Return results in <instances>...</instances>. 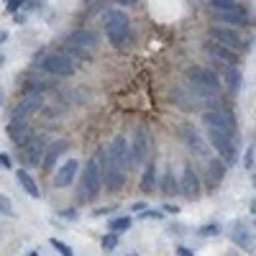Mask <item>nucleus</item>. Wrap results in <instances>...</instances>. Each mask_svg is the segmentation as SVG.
<instances>
[{
	"mask_svg": "<svg viewBox=\"0 0 256 256\" xmlns=\"http://www.w3.org/2000/svg\"><path fill=\"white\" fill-rule=\"evenodd\" d=\"M128 256H136V254H128Z\"/></svg>",
	"mask_w": 256,
	"mask_h": 256,
	"instance_id": "c03bdc74",
	"label": "nucleus"
},
{
	"mask_svg": "<svg viewBox=\"0 0 256 256\" xmlns=\"http://www.w3.org/2000/svg\"><path fill=\"white\" fill-rule=\"evenodd\" d=\"M70 38L74 41V44H77L80 49L88 52V54H92V52L98 49V36H95L92 31H88V28H77V31H72V34H70Z\"/></svg>",
	"mask_w": 256,
	"mask_h": 256,
	"instance_id": "6ab92c4d",
	"label": "nucleus"
},
{
	"mask_svg": "<svg viewBox=\"0 0 256 256\" xmlns=\"http://www.w3.org/2000/svg\"><path fill=\"white\" fill-rule=\"evenodd\" d=\"M212 10H241L244 6L238 0H208Z\"/></svg>",
	"mask_w": 256,
	"mask_h": 256,
	"instance_id": "a878e982",
	"label": "nucleus"
},
{
	"mask_svg": "<svg viewBox=\"0 0 256 256\" xmlns=\"http://www.w3.org/2000/svg\"><path fill=\"white\" fill-rule=\"evenodd\" d=\"M154 187H156V169H154V164H148L141 177V192H152Z\"/></svg>",
	"mask_w": 256,
	"mask_h": 256,
	"instance_id": "b1692460",
	"label": "nucleus"
},
{
	"mask_svg": "<svg viewBox=\"0 0 256 256\" xmlns=\"http://www.w3.org/2000/svg\"><path fill=\"white\" fill-rule=\"evenodd\" d=\"M131 218H128V216H118V218H113L110 223H108V228L113 230V233H123V230H128V228H131Z\"/></svg>",
	"mask_w": 256,
	"mask_h": 256,
	"instance_id": "bb28decb",
	"label": "nucleus"
},
{
	"mask_svg": "<svg viewBox=\"0 0 256 256\" xmlns=\"http://www.w3.org/2000/svg\"><path fill=\"white\" fill-rule=\"evenodd\" d=\"M24 3H26V0H8V10H10V13H16Z\"/></svg>",
	"mask_w": 256,
	"mask_h": 256,
	"instance_id": "473e14b6",
	"label": "nucleus"
},
{
	"mask_svg": "<svg viewBox=\"0 0 256 256\" xmlns=\"http://www.w3.org/2000/svg\"><path fill=\"white\" fill-rule=\"evenodd\" d=\"M77 169H80V162L77 159H67L62 164V169L54 174V187H67V184H72L74 182V177H77Z\"/></svg>",
	"mask_w": 256,
	"mask_h": 256,
	"instance_id": "f3484780",
	"label": "nucleus"
},
{
	"mask_svg": "<svg viewBox=\"0 0 256 256\" xmlns=\"http://www.w3.org/2000/svg\"><path fill=\"white\" fill-rule=\"evenodd\" d=\"M0 64H3V56H0Z\"/></svg>",
	"mask_w": 256,
	"mask_h": 256,
	"instance_id": "37998d69",
	"label": "nucleus"
},
{
	"mask_svg": "<svg viewBox=\"0 0 256 256\" xmlns=\"http://www.w3.org/2000/svg\"><path fill=\"white\" fill-rule=\"evenodd\" d=\"M254 223H256V220H254Z\"/></svg>",
	"mask_w": 256,
	"mask_h": 256,
	"instance_id": "49530a36",
	"label": "nucleus"
},
{
	"mask_svg": "<svg viewBox=\"0 0 256 256\" xmlns=\"http://www.w3.org/2000/svg\"><path fill=\"white\" fill-rule=\"evenodd\" d=\"M116 3H118V6H134L136 0H116Z\"/></svg>",
	"mask_w": 256,
	"mask_h": 256,
	"instance_id": "58836bf2",
	"label": "nucleus"
},
{
	"mask_svg": "<svg viewBox=\"0 0 256 256\" xmlns=\"http://www.w3.org/2000/svg\"><path fill=\"white\" fill-rule=\"evenodd\" d=\"M148 148H152L148 128H146V126H136V131H134V144H131L134 164H146V159H148Z\"/></svg>",
	"mask_w": 256,
	"mask_h": 256,
	"instance_id": "f8f14e48",
	"label": "nucleus"
},
{
	"mask_svg": "<svg viewBox=\"0 0 256 256\" xmlns=\"http://www.w3.org/2000/svg\"><path fill=\"white\" fill-rule=\"evenodd\" d=\"M67 152V141H54L46 146V152H44V159H41V166H44V172H52L56 159Z\"/></svg>",
	"mask_w": 256,
	"mask_h": 256,
	"instance_id": "aec40b11",
	"label": "nucleus"
},
{
	"mask_svg": "<svg viewBox=\"0 0 256 256\" xmlns=\"http://www.w3.org/2000/svg\"><path fill=\"white\" fill-rule=\"evenodd\" d=\"M0 212H3V216H13V202L6 195H0Z\"/></svg>",
	"mask_w": 256,
	"mask_h": 256,
	"instance_id": "c756f323",
	"label": "nucleus"
},
{
	"mask_svg": "<svg viewBox=\"0 0 256 256\" xmlns=\"http://www.w3.org/2000/svg\"><path fill=\"white\" fill-rule=\"evenodd\" d=\"M177 256H195L190 248H184V246H177Z\"/></svg>",
	"mask_w": 256,
	"mask_h": 256,
	"instance_id": "c9c22d12",
	"label": "nucleus"
},
{
	"mask_svg": "<svg viewBox=\"0 0 256 256\" xmlns=\"http://www.w3.org/2000/svg\"><path fill=\"white\" fill-rule=\"evenodd\" d=\"M52 246H54V248H56V251H59L62 256H74V251H72L70 246H64V244H62L59 238H52Z\"/></svg>",
	"mask_w": 256,
	"mask_h": 256,
	"instance_id": "c85d7f7f",
	"label": "nucleus"
},
{
	"mask_svg": "<svg viewBox=\"0 0 256 256\" xmlns=\"http://www.w3.org/2000/svg\"><path fill=\"white\" fill-rule=\"evenodd\" d=\"M113 210H116L113 205H108V208H98V210H95V216H108V212H113Z\"/></svg>",
	"mask_w": 256,
	"mask_h": 256,
	"instance_id": "f704fd0d",
	"label": "nucleus"
},
{
	"mask_svg": "<svg viewBox=\"0 0 256 256\" xmlns=\"http://www.w3.org/2000/svg\"><path fill=\"white\" fill-rule=\"evenodd\" d=\"M105 164H113V166H120V169H131L134 166V152L131 146H128L126 136H116L110 148H108V159H105Z\"/></svg>",
	"mask_w": 256,
	"mask_h": 256,
	"instance_id": "0eeeda50",
	"label": "nucleus"
},
{
	"mask_svg": "<svg viewBox=\"0 0 256 256\" xmlns=\"http://www.w3.org/2000/svg\"><path fill=\"white\" fill-rule=\"evenodd\" d=\"M230 241L233 244H236L238 248H244V251H254V233H251V228L244 223V220H236V223H233L230 226Z\"/></svg>",
	"mask_w": 256,
	"mask_h": 256,
	"instance_id": "ddd939ff",
	"label": "nucleus"
},
{
	"mask_svg": "<svg viewBox=\"0 0 256 256\" xmlns=\"http://www.w3.org/2000/svg\"><path fill=\"white\" fill-rule=\"evenodd\" d=\"M251 182H254V187H256V174H254V177H251Z\"/></svg>",
	"mask_w": 256,
	"mask_h": 256,
	"instance_id": "a19ab883",
	"label": "nucleus"
},
{
	"mask_svg": "<svg viewBox=\"0 0 256 256\" xmlns=\"http://www.w3.org/2000/svg\"><path fill=\"white\" fill-rule=\"evenodd\" d=\"M184 77H187V82L192 84V88H195V92H200L205 100L208 98H218V92H220V77L212 70L195 64V67H190L184 72Z\"/></svg>",
	"mask_w": 256,
	"mask_h": 256,
	"instance_id": "f257e3e1",
	"label": "nucleus"
},
{
	"mask_svg": "<svg viewBox=\"0 0 256 256\" xmlns=\"http://www.w3.org/2000/svg\"><path fill=\"white\" fill-rule=\"evenodd\" d=\"M223 77H226V88L230 90V95H236L241 90V70H238V64H226Z\"/></svg>",
	"mask_w": 256,
	"mask_h": 256,
	"instance_id": "4be33fe9",
	"label": "nucleus"
},
{
	"mask_svg": "<svg viewBox=\"0 0 256 256\" xmlns=\"http://www.w3.org/2000/svg\"><path fill=\"white\" fill-rule=\"evenodd\" d=\"M162 192L169 198V195H177L180 192V184H177V180H174V174L172 172H166L164 177H162Z\"/></svg>",
	"mask_w": 256,
	"mask_h": 256,
	"instance_id": "393cba45",
	"label": "nucleus"
},
{
	"mask_svg": "<svg viewBox=\"0 0 256 256\" xmlns=\"http://www.w3.org/2000/svg\"><path fill=\"white\" fill-rule=\"evenodd\" d=\"M6 41H8V31L0 28V44H6Z\"/></svg>",
	"mask_w": 256,
	"mask_h": 256,
	"instance_id": "4c0bfd02",
	"label": "nucleus"
},
{
	"mask_svg": "<svg viewBox=\"0 0 256 256\" xmlns=\"http://www.w3.org/2000/svg\"><path fill=\"white\" fill-rule=\"evenodd\" d=\"M182 184H180V190L184 192V195L190 198V200H195V198H200V177H198V172L192 169L190 164L184 166V172H182V180H180Z\"/></svg>",
	"mask_w": 256,
	"mask_h": 256,
	"instance_id": "dca6fc26",
	"label": "nucleus"
},
{
	"mask_svg": "<svg viewBox=\"0 0 256 256\" xmlns=\"http://www.w3.org/2000/svg\"><path fill=\"white\" fill-rule=\"evenodd\" d=\"M105 31H108V41L118 49H126L131 41V26H128V16L118 8L105 10Z\"/></svg>",
	"mask_w": 256,
	"mask_h": 256,
	"instance_id": "f03ea898",
	"label": "nucleus"
},
{
	"mask_svg": "<svg viewBox=\"0 0 256 256\" xmlns=\"http://www.w3.org/2000/svg\"><path fill=\"white\" fill-rule=\"evenodd\" d=\"M208 36H210V38H216V41H220V44H226V46H230V49H236V52H244V49L248 46V44H246V38H244V34H241L236 26L212 24Z\"/></svg>",
	"mask_w": 256,
	"mask_h": 256,
	"instance_id": "423d86ee",
	"label": "nucleus"
},
{
	"mask_svg": "<svg viewBox=\"0 0 256 256\" xmlns=\"http://www.w3.org/2000/svg\"><path fill=\"white\" fill-rule=\"evenodd\" d=\"M46 146H49V136H31L26 144H20V162H24L26 166L41 164Z\"/></svg>",
	"mask_w": 256,
	"mask_h": 256,
	"instance_id": "6e6552de",
	"label": "nucleus"
},
{
	"mask_svg": "<svg viewBox=\"0 0 256 256\" xmlns=\"http://www.w3.org/2000/svg\"><path fill=\"white\" fill-rule=\"evenodd\" d=\"M144 218L148 220V218H162V212H156V210H146L144 212Z\"/></svg>",
	"mask_w": 256,
	"mask_h": 256,
	"instance_id": "e433bc0d",
	"label": "nucleus"
},
{
	"mask_svg": "<svg viewBox=\"0 0 256 256\" xmlns=\"http://www.w3.org/2000/svg\"><path fill=\"white\" fill-rule=\"evenodd\" d=\"M254 156H256V148H254V146H251V148H246V154H244V166H246V169H251Z\"/></svg>",
	"mask_w": 256,
	"mask_h": 256,
	"instance_id": "2f4dec72",
	"label": "nucleus"
},
{
	"mask_svg": "<svg viewBox=\"0 0 256 256\" xmlns=\"http://www.w3.org/2000/svg\"><path fill=\"white\" fill-rule=\"evenodd\" d=\"M205 128H208V141L216 146V152L220 154V159L226 164H236L238 152H236V141H233V136L220 131V128H212V126H205Z\"/></svg>",
	"mask_w": 256,
	"mask_h": 256,
	"instance_id": "20e7f679",
	"label": "nucleus"
},
{
	"mask_svg": "<svg viewBox=\"0 0 256 256\" xmlns=\"http://www.w3.org/2000/svg\"><path fill=\"white\" fill-rule=\"evenodd\" d=\"M226 166H228V164H226L223 159H210V162H208V174H205V177H208L210 190H216V187L220 184V180L226 177Z\"/></svg>",
	"mask_w": 256,
	"mask_h": 256,
	"instance_id": "412c9836",
	"label": "nucleus"
},
{
	"mask_svg": "<svg viewBox=\"0 0 256 256\" xmlns=\"http://www.w3.org/2000/svg\"><path fill=\"white\" fill-rule=\"evenodd\" d=\"M41 70L52 77H72L77 67H74V59L67 56L64 52H52L41 59Z\"/></svg>",
	"mask_w": 256,
	"mask_h": 256,
	"instance_id": "39448f33",
	"label": "nucleus"
},
{
	"mask_svg": "<svg viewBox=\"0 0 256 256\" xmlns=\"http://www.w3.org/2000/svg\"><path fill=\"white\" fill-rule=\"evenodd\" d=\"M248 208H251V212H254V216H256V198L251 200V205H248Z\"/></svg>",
	"mask_w": 256,
	"mask_h": 256,
	"instance_id": "ea45409f",
	"label": "nucleus"
},
{
	"mask_svg": "<svg viewBox=\"0 0 256 256\" xmlns=\"http://www.w3.org/2000/svg\"><path fill=\"white\" fill-rule=\"evenodd\" d=\"M0 102H3V92H0Z\"/></svg>",
	"mask_w": 256,
	"mask_h": 256,
	"instance_id": "79ce46f5",
	"label": "nucleus"
},
{
	"mask_svg": "<svg viewBox=\"0 0 256 256\" xmlns=\"http://www.w3.org/2000/svg\"><path fill=\"white\" fill-rule=\"evenodd\" d=\"M16 180H18V184H20V187L26 190V195H28V198H38V187H36V182L31 180V174L26 172V169H18Z\"/></svg>",
	"mask_w": 256,
	"mask_h": 256,
	"instance_id": "5701e85b",
	"label": "nucleus"
},
{
	"mask_svg": "<svg viewBox=\"0 0 256 256\" xmlns=\"http://www.w3.org/2000/svg\"><path fill=\"white\" fill-rule=\"evenodd\" d=\"M31 256H38V254H31Z\"/></svg>",
	"mask_w": 256,
	"mask_h": 256,
	"instance_id": "a18cd8bd",
	"label": "nucleus"
},
{
	"mask_svg": "<svg viewBox=\"0 0 256 256\" xmlns=\"http://www.w3.org/2000/svg\"><path fill=\"white\" fill-rule=\"evenodd\" d=\"M102 187V169H100V159H90L88 166H84V174H82V182H80V200H92Z\"/></svg>",
	"mask_w": 256,
	"mask_h": 256,
	"instance_id": "7ed1b4c3",
	"label": "nucleus"
},
{
	"mask_svg": "<svg viewBox=\"0 0 256 256\" xmlns=\"http://www.w3.org/2000/svg\"><path fill=\"white\" fill-rule=\"evenodd\" d=\"M218 230H220V226L210 223V226H202V228H200V236H216Z\"/></svg>",
	"mask_w": 256,
	"mask_h": 256,
	"instance_id": "7c9ffc66",
	"label": "nucleus"
},
{
	"mask_svg": "<svg viewBox=\"0 0 256 256\" xmlns=\"http://www.w3.org/2000/svg\"><path fill=\"white\" fill-rule=\"evenodd\" d=\"M100 246H102V251H113V248L118 246V233L110 230L108 236H102V244H100Z\"/></svg>",
	"mask_w": 256,
	"mask_h": 256,
	"instance_id": "cd10ccee",
	"label": "nucleus"
},
{
	"mask_svg": "<svg viewBox=\"0 0 256 256\" xmlns=\"http://www.w3.org/2000/svg\"><path fill=\"white\" fill-rule=\"evenodd\" d=\"M8 136H10V141L16 144V146H20V144H26L34 134H31V126L26 123V120H8Z\"/></svg>",
	"mask_w": 256,
	"mask_h": 256,
	"instance_id": "a211bd4d",
	"label": "nucleus"
},
{
	"mask_svg": "<svg viewBox=\"0 0 256 256\" xmlns=\"http://www.w3.org/2000/svg\"><path fill=\"white\" fill-rule=\"evenodd\" d=\"M202 49H205L208 56H212L216 62H220L223 67H226V64H238V62H241V52L220 44V41H216V38H208L205 44H202Z\"/></svg>",
	"mask_w": 256,
	"mask_h": 256,
	"instance_id": "9d476101",
	"label": "nucleus"
},
{
	"mask_svg": "<svg viewBox=\"0 0 256 256\" xmlns=\"http://www.w3.org/2000/svg\"><path fill=\"white\" fill-rule=\"evenodd\" d=\"M10 164H13V159H10L6 152H0V166H6V169H8Z\"/></svg>",
	"mask_w": 256,
	"mask_h": 256,
	"instance_id": "72a5a7b5",
	"label": "nucleus"
},
{
	"mask_svg": "<svg viewBox=\"0 0 256 256\" xmlns=\"http://www.w3.org/2000/svg\"><path fill=\"white\" fill-rule=\"evenodd\" d=\"M180 136H182V141H184L195 154H208V144H205V138H202L190 123H182V126H180Z\"/></svg>",
	"mask_w": 256,
	"mask_h": 256,
	"instance_id": "4468645a",
	"label": "nucleus"
},
{
	"mask_svg": "<svg viewBox=\"0 0 256 256\" xmlns=\"http://www.w3.org/2000/svg\"><path fill=\"white\" fill-rule=\"evenodd\" d=\"M202 123L205 126H212V128H220V131L236 136V120H233V116L223 108H218V105H212L210 110L202 113Z\"/></svg>",
	"mask_w": 256,
	"mask_h": 256,
	"instance_id": "1a4fd4ad",
	"label": "nucleus"
},
{
	"mask_svg": "<svg viewBox=\"0 0 256 256\" xmlns=\"http://www.w3.org/2000/svg\"><path fill=\"white\" fill-rule=\"evenodd\" d=\"M102 184L108 187V192H118L126 184V169L113 166V164H105V169H102Z\"/></svg>",
	"mask_w": 256,
	"mask_h": 256,
	"instance_id": "2eb2a0df",
	"label": "nucleus"
},
{
	"mask_svg": "<svg viewBox=\"0 0 256 256\" xmlns=\"http://www.w3.org/2000/svg\"><path fill=\"white\" fill-rule=\"evenodd\" d=\"M41 105H44V95H41V92H26L24 98L13 105L10 118L13 120H26L28 116H34L36 110H41Z\"/></svg>",
	"mask_w": 256,
	"mask_h": 256,
	"instance_id": "9b49d317",
	"label": "nucleus"
}]
</instances>
